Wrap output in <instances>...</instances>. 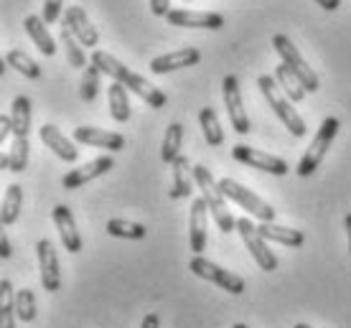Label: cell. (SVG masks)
<instances>
[{"label": "cell", "instance_id": "obj_30", "mask_svg": "<svg viewBox=\"0 0 351 328\" xmlns=\"http://www.w3.org/2000/svg\"><path fill=\"white\" fill-rule=\"evenodd\" d=\"M5 62H8V66L21 71L26 79H41V74H44L41 66H38L26 51H21V49H10V51L5 53Z\"/></svg>", "mask_w": 351, "mask_h": 328}, {"label": "cell", "instance_id": "obj_37", "mask_svg": "<svg viewBox=\"0 0 351 328\" xmlns=\"http://www.w3.org/2000/svg\"><path fill=\"white\" fill-rule=\"evenodd\" d=\"M150 10H153V16L166 18L171 13V0H150Z\"/></svg>", "mask_w": 351, "mask_h": 328}, {"label": "cell", "instance_id": "obj_21", "mask_svg": "<svg viewBox=\"0 0 351 328\" xmlns=\"http://www.w3.org/2000/svg\"><path fill=\"white\" fill-rule=\"evenodd\" d=\"M257 231L263 234L267 242H278L282 247H303L306 244V234L300 229H290V227H278L272 222L257 224Z\"/></svg>", "mask_w": 351, "mask_h": 328}, {"label": "cell", "instance_id": "obj_13", "mask_svg": "<svg viewBox=\"0 0 351 328\" xmlns=\"http://www.w3.org/2000/svg\"><path fill=\"white\" fill-rule=\"evenodd\" d=\"M64 26L69 28L71 34H74V38H77L84 49H95V46L99 44L97 28L92 26L89 16L84 13V8H80V5H69V8L64 10Z\"/></svg>", "mask_w": 351, "mask_h": 328}, {"label": "cell", "instance_id": "obj_41", "mask_svg": "<svg viewBox=\"0 0 351 328\" xmlns=\"http://www.w3.org/2000/svg\"><path fill=\"white\" fill-rule=\"evenodd\" d=\"M316 3H318V5H321L324 10H336L339 5H341V0H316Z\"/></svg>", "mask_w": 351, "mask_h": 328}, {"label": "cell", "instance_id": "obj_32", "mask_svg": "<svg viewBox=\"0 0 351 328\" xmlns=\"http://www.w3.org/2000/svg\"><path fill=\"white\" fill-rule=\"evenodd\" d=\"M107 234L110 237H120V240H145V234H148V229L143 227V224L138 222H125V219H110L107 222Z\"/></svg>", "mask_w": 351, "mask_h": 328}, {"label": "cell", "instance_id": "obj_3", "mask_svg": "<svg viewBox=\"0 0 351 328\" xmlns=\"http://www.w3.org/2000/svg\"><path fill=\"white\" fill-rule=\"evenodd\" d=\"M193 178H196V186L202 188V196L209 204V214L211 219L217 222L224 234L229 231H237V219L232 216V212L227 209V201H224V194L219 191V184L214 181L211 171L206 166H193Z\"/></svg>", "mask_w": 351, "mask_h": 328}, {"label": "cell", "instance_id": "obj_34", "mask_svg": "<svg viewBox=\"0 0 351 328\" xmlns=\"http://www.w3.org/2000/svg\"><path fill=\"white\" fill-rule=\"evenodd\" d=\"M28 138H23V135H16L13 138V145H10V153H8V158H10V168L13 173H21V171H26L28 166Z\"/></svg>", "mask_w": 351, "mask_h": 328}, {"label": "cell", "instance_id": "obj_36", "mask_svg": "<svg viewBox=\"0 0 351 328\" xmlns=\"http://www.w3.org/2000/svg\"><path fill=\"white\" fill-rule=\"evenodd\" d=\"M62 10H64V0H44V21L46 26L49 23H56L59 18H62Z\"/></svg>", "mask_w": 351, "mask_h": 328}, {"label": "cell", "instance_id": "obj_40", "mask_svg": "<svg viewBox=\"0 0 351 328\" xmlns=\"http://www.w3.org/2000/svg\"><path fill=\"white\" fill-rule=\"evenodd\" d=\"M10 252H13V249H10V240L3 234V237H0V255H3V260H8Z\"/></svg>", "mask_w": 351, "mask_h": 328}, {"label": "cell", "instance_id": "obj_4", "mask_svg": "<svg viewBox=\"0 0 351 328\" xmlns=\"http://www.w3.org/2000/svg\"><path fill=\"white\" fill-rule=\"evenodd\" d=\"M272 46H275V51L280 53L282 64H285V66H288V69L298 77V81L303 84V89H306V92H318V87H321L318 74L308 66V62L303 59V53L295 49V44L290 41L288 36L275 34V36H272Z\"/></svg>", "mask_w": 351, "mask_h": 328}, {"label": "cell", "instance_id": "obj_25", "mask_svg": "<svg viewBox=\"0 0 351 328\" xmlns=\"http://www.w3.org/2000/svg\"><path fill=\"white\" fill-rule=\"evenodd\" d=\"M21 209H23V188L18 184H10L5 188V196H3V212H0V222L10 227L16 224V219L21 216Z\"/></svg>", "mask_w": 351, "mask_h": 328}, {"label": "cell", "instance_id": "obj_17", "mask_svg": "<svg viewBox=\"0 0 351 328\" xmlns=\"http://www.w3.org/2000/svg\"><path fill=\"white\" fill-rule=\"evenodd\" d=\"M189 242L196 255H202L206 249V227H209V204L206 199L199 196L191 204V214H189Z\"/></svg>", "mask_w": 351, "mask_h": 328}, {"label": "cell", "instance_id": "obj_23", "mask_svg": "<svg viewBox=\"0 0 351 328\" xmlns=\"http://www.w3.org/2000/svg\"><path fill=\"white\" fill-rule=\"evenodd\" d=\"M107 99H110V115H112L114 123H128V120H130L128 87H123L120 81H114L112 87L107 89Z\"/></svg>", "mask_w": 351, "mask_h": 328}, {"label": "cell", "instance_id": "obj_28", "mask_svg": "<svg viewBox=\"0 0 351 328\" xmlns=\"http://www.w3.org/2000/svg\"><path fill=\"white\" fill-rule=\"evenodd\" d=\"M199 123H202L206 145H211V148H219L221 142H224V130H221L217 112H214L211 107H204L202 112H199Z\"/></svg>", "mask_w": 351, "mask_h": 328}, {"label": "cell", "instance_id": "obj_5", "mask_svg": "<svg viewBox=\"0 0 351 328\" xmlns=\"http://www.w3.org/2000/svg\"><path fill=\"white\" fill-rule=\"evenodd\" d=\"M336 133H339V120L336 117H326L324 123H321V127H318L316 138L311 140V145H308L306 155L300 158L298 163V176H313L318 171V166L324 163L326 153H328V148H331V142H334Z\"/></svg>", "mask_w": 351, "mask_h": 328}, {"label": "cell", "instance_id": "obj_33", "mask_svg": "<svg viewBox=\"0 0 351 328\" xmlns=\"http://www.w3.org/2000/svg\"><path fill=\"white\" fill-rule=\"evenodd\" d=\"M99 66H95V64L89 62V66L84 69V74H82V84H80V97L84 99V102H95L97 99V92H99Z\"/></svg>", "mask_w": 351, "mask_h": 328}, {"label": "cell", "instance_id": "obj_15", "mask_svg": "<svg viewBox=\"0 0 351 328\" xmlns=\"http://www.w3.org/2000/svg\"><path fill=\"white\" fill-rule=\"evenodd\" d=\"M53 224H56V229H59V237H62V244L66 252H71V255H77L82 249V244H84V240H82L80 229H77V222H74V214H71V209L66 204H56L53 206Z\"/></svg>", "mask_w": 351, "mask_h": 328}, {"label": "cell", "instance_id": "obj_26", "mask_svg": "<svg viewBox=\"0 0 351 328\" xmlns=\"http://www.w3.org/2000/svg\"><path fill=\"white\" fill-rule=\"evenodd\" d=\"M275 81L280 84L282 94H285L290 102H303V97H306V89H303V84L298 81V77H295V74H293L285 64H280V66L275 69Z\"/></svg>", "mask_w": 351, "mask_h": 328}, {"label": "cell", "instance_id": "obj_22", "mask_svg": "<svg viewBox=\"0 0 351 328\" xmlns=\"http://www.w3.org/2000/svg\"><path fill=\"white\" fill-rule=\"evenodd\" d=\"M23 28H26V34L31 36V41H34L36 49L44 53V56H53V53H56V41H53L51 34H49L44 18L41 16H26Z\"/></svg>", "mask_w": 351, "mask_h": 328}, {"label": "cell", "instance_id": "obj_35", "mask_svg": "<svg viewBox=\"0 0 351 328\" xmlns=\"http://www.w3.org/2000/svg\"><path fill=\"white\" fill-rule=\"evenodd\" d=\"M16 316L18 320H23V323H34L36 320V298H34V290H16Z\"/></svg>", "mask_w": 351, "mask_h": 328}, {"label": "cell", "instance_id": "obj_12", "mask_svg": "<svg viewBox=\"0 0 351 328\" xmlns=\"http://www.w3.org/2000/svg\"><path fill=\"white\" fill-rule=\"evenodd\" d=\"M166 21L171 26L178 28H206V31L224 28V16L221 13H209V10H171Z\"/></svg>", "mask_w": 351, "mask_h": 328}, {"label": "cell", "instance_id": "obj_1", "mask_svg": "<svg viewBox=\"0 0 351 328\" xmlns=\"http://www.w3.org/2000/svg\"><path fill=\"white\" fill-rule=\"evenodd\" d=\"M89 62L95 64V66H99V71H102V74L112 77L114 81H120L123 87H128L130 92H135V94H138V97H141L148 107H153V110L166 107V94H163L158 87H153L145 77L135 74V71H130L123 62H117L112 53L97 49V51L92 53V59H89Z\"/></svg>", "mask_w": 351, "mask_h": 328}, {"label": "cell", "instance_id": "obj_29", "mask_svg": "<svg viewBox=\"0 0 351 328\" xmlns=\"http://www.w3.org/2000/svg\"><path fill=\"white\" fill-rule=\"evenodd\" d=\"M62 46H64V53H66V62L74 66V69H87V53H84V46L74 38V34H71L69 28L62 26Z\"/></svg>", "mask_w": 351, "mask_h": 328}, {"label": "cell", "instance_id": "obj_8", "mask_svg": "<svg viewBox=\"0 0 351 328\" xmlns=\"http://www.w3.org/2000/svg\"><path fill=\"white\" fill-rule=\"evenodd\" d=\"M237 231H239V237H242V242H245V247L250 249V255H252L255 262L260 265V270L275 273V270H278V257L270 252L267 240L257 231V224H252L247 216H242V219H237Z\"/></svg>", "mask_w": 351, "mask_h": 328}, {"label": "cell", "instance_id": "obj_18", "mask_svg": "<svg viewBox=\"0 0 351 328\" xmlns=\"http://www.w3.org/2000/svg\"><path fill=\"white\" fill-rule=\"evenodd\" d=\"M74 140L92 145V148H105V151L112 153L125 148V135L110 133V130H102V127H89V125H82V127L74 130Z\"/></svg>", "mask_w": 351, "mask_h": 328}, {"label": "cell", "instance_id": "obj_14", "mask_svg": "<svg viewBox=\"0 0 351 328\" xmlns=\"http://www.w3.org/2000/svg\"><path fill=\"white\" fill-rule=\"evenodd\" d=\"M112 166H114V160L110 158V155H99V158L89 160V163H84L80 168H71L69 173L64 176L62 186L66 188V191H77V188H82L84 184H89V181L105 176L107 171H112Z\"/></svg>", "mask_w": 351, "mask_h": 328}, {"label": "cell", "instance_id": "obj_20", "mask_svg": "<svg viewBox=\"0 0 351 328\" xmlns=\"http://www.w3.org/2000/svg\"><path fill=\"white\" fill-rule=\"evenodd\" d=\"M171 166H173V186L168 191L171 199H186V196H191L196 178H193V166L189 163V158L178 155Z\"/></svg>", "mask_w": 351, "mask_h": 328}, {"label": "cell", "instance_id": "obj_27", "mask_svg": "<svg viewBox=\"0 0 351 328\" xmlns=\"http://www.w3.org/2000/svg\"><path fill=\"white\" fill-rule=\"evenodd\" d=\"M181 145H184V125L171 123L166 127V138H163V148H160L163 163H173L181 155Z\"/></svg>", "mask_w": 351, "mask_h": 328}, {"label": "cell", "instance_id": "obj_16", "mask_svg": "<svg viewBox=\"0 0 351 328\" xmlns=\"http://www.w3.org/2000/svg\"><path fill=\"white\" fill-rule=\"evenodd\" d=\"M202 62V51L193 49V46H186V49H178V51H168L163 56H156L150 62V71L153 74H171V71L186 69V66H196Z\"/></svg>", "mask_w": 351, "mask_h": 328}, {"label": "cell", "instance_id": "obj_24", "mask_svg": "<svg viewBox=\"0 0 351 328\" xmlns=\"http://www.w3.org/2000/svg\"><path fill=\"white\" fill-rule=\"evenodd\" d=\"M10 123H13V135L28 138L31 133V99L26 94H18L10 107Z\"/></svg>", "mask_w": 351, "mask_h": 328}, {"label": "cell", "instance_id": "obj_42", "mask_svg": "<svg viewBox=\"0 0 351 328\" xmlns=\"http://www.w3.org/2000/svg\"><path fill=\"white\" fill-rule=\"evenodd\" d=\"M343 227H346V237H349V255H351V214H346V219H343Z\"/></svg>", "mask_w": 351, "mask_h": 328}, {"label": "cell", "instance_id": "obj_10", "mask_svg": "<svg viewBox=\"0 0 351 328\" xmlns=\"http://www.w3.org/2000/svg\"><path fill=\"white\" fill-rule=\"evenodd\" d=\"M232 155H234L237 163H242V166H247V168L267 171V173H272V176H288V171H290V166L282 158L257 151V148H250V145H242V142L232 148Z\"/></svg>", "mask_w": 351, "mask_h": 328}, {"label": "cell", "instance_id": "obj_19", "mask_svg": "<svg viewBox=\"0 0 351 328\" xmlns=\"http://www.w3.org/2000/svg\"><path fill=\"white\" fill-rule=\"evenodd\" d=\"M38 135H41V142H44L46 148H51L64 163H74V160L80 158V151L74 148V142H71L56 125H41V127H38Z\"/></svg>", "mask_w": 351, "mask_h": 328}, {"label": "cell", "instance_id": "obj_39", "mask_svg": "<svg viewBox=\"0 0 351 328\" xmlns=\"http://www.w3.org/2000/svg\"><path fill=\"white\" fill-rule=\"evenodd\" d=\"M141 328H160V318L156 313H148L145 318H143V326Z\"/></svg>", "mask_w": 351, "mask_h": 328}, {"label": "cell", "instance_id": "obj_11", "mask_svg": "<svg viewBox=\"0 0 351 328\" xmlns=\"http://www.w3.org/2000/svg\"><path fill=\"white\" fill-rule=\"evenodd\" d=\"M36 255H38V275H41L44 290L46 293H59V288H62V267H59V257H56L53 242L38 240Z\"/></svg>", "mask_w": 351, "mask_h": 328}, {"label": "cell", "instance_id": "obj_7", "mask_svg": "<svg viewBox=\"0 0 351 328\" xmlns=\"http://www.w3.org/2000/svg\"><path fill=\"white\" fill-rule=\"evenodd\" d=\"M189 270H191L196 277H202V280H206V283H214L217 288L227 290L229 295H242L247 290V285L242 277L234 275V273H229V270H224V267L214 265L211 260L202 257V255H196V257L189 262Z\"/></svg>", "mask_w": 351, "mask_h": 328}, {"label": "cell", "instance_id": "obj_6", "mask_svg": "<svg viewBox=\"0 0 351 328\" xmlns=\"http://www.w3.org/2000/svg\"><path fill=\"white\" fill-rule=\"evenodd\" d=\"M219 191L224 194V199L239 204L242 209H247V214L257 216L260 222H275V209L267 201H263L257 194H252L250 188H245L242 184H237L234 178H221Z\"/></svg>", "mask_w": 351, "mask_h": 328}, {"label": "cell", "instance_id": "obj_45", "mask_svg": "<svg viewBox=\"0 0 351 328\" xmlns=\"http://www.w3.org/2000/svg\"><path fill=\"white\" fill-rule=\"evenodd\" d=\"M184 3H189V0H184Z\"/></svg>", "mask_w": 351, "mask_h": 328}, {"label": "cell", "instance_id": "obj_38", "mask_svg": "<svg viewBox=\"0 0 351 328\" xmlns=\"http://www.w3.org/2000/svg\"><path fill=\"white\" fill-rule=\"evenodd\" d=\"M13 135V123H10V115H0V142H5Z\"/></svg>", "mask_w": 351, "mask_h": 328}, {"label": "cell", "instance_id": "obj_43", "mask_svg": "<svg viewBox=\"0 0 351 328\" xmlns=\"http://www.w3.org/2000/svg\"><path fill=\"white\" fill-rule=\"evenodd\" d=\"M293 328H311V326H308V323H295Z\"/></svg>", "mask_w": 351, "mask_h": 328}, {"label": "cell", "instance_id": "obj_44", "mask_svg": "<svg viewBox=\"0 0 351 328\" xmlns=\"http://www.w3.org/2000/svg\"><path fill=\"white\" fill-rule=\"evenodd\" d=\"M232 328H247V326H245V323H234Z\"/></svg>", "mask_w": 351, "mask_h": 328}, {"label": "cell", "instance_id": "obj_31", "mask_svg": "<svg viewBox=\"0 0 351 328\" xmlns=\"http://www.w3.org/2000/svg\"><path fill=\"white\" fill-rule=\"evenodd\" d=\"M3 298H0V328H16V290L10 280H3L0 285Z\"/></svg>", "mask_w": 351, "mask_h": 328}, {"label": "cell", "instance_id": "obj_2", "mask_svg": "<svg viewBox=\"0 0 351 328\" xmlns=\"http://www.w3.org/2000/svg\"><path fill=\"white\" fill-rule=\"evenodd\" d=\"M257 87L263 92V97L267 99V105H270L272 112L280 117V123L288 127V133L293 135V138H303V135L308 133L306 120L298 115V110L293 107V102L282 94V89H280V84L275 81V77L260 74V77H257Z\"/></svg>", "mask_w": 351, "mask_h": 328}, {"label": "cell", "instance_id": "obj_9", "mask_svg": "<svg viewBox=\"0 0 351 328\" xmlns=\"http://www.w3.org/2000/svg\"><path fill=\"white\" fill-rule=\"evenodd\" d=\"M221 92H224V105H227V115L232 127L237 130L239 135H247L252 130V123L247 117V107L242 102V89H239V79L234 74H227L221 79Z\"/></svg>", "mask_w": 351, "mask_h": 328}]
</instances>
